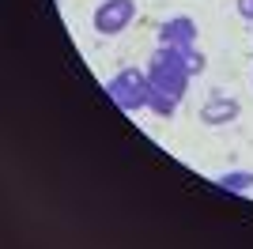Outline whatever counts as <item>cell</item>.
<instances>
[{
	"instance_id": "1",
	"label": "cell",
	"mask_w": 253,
	"mask_h": 249,
	"mask_svg": "<svg viewBox=\"0 0 253 249\" xmlns=\"http://www.w3.org/2000/svg\"><path fill=\"white\" fill-rule=\"evenodd\" d=\"M148 80H151V91H167V94H174V98H185L193 76L185 72L181 49H174V45H159L155 57H151V64H148Z\"/></svg>"
},
{
	"instance_id": "2",
	"label": "cell",
	"mask_w": 253,
	"mask_h": 249,
	"mask_svg": "<svg viewBox=\"0 0 253 249\" xmlns=\"http://www.w3.org/2000/svg\"><path fill=\"white\" fill-rule=\"evenodd\" d=\"M106 94L117 110L125 114H140L148 110V98H151V80H148V68H121L114 80L106 83Z\"/></svg>"
},
{
	"instance_id": "3",
	"label": "cell",
	"mask_w": 253,
	"mask_h": 249,
	"mask_svg": "<svg viewBox=\"0 0 253 249\" xmlns=\"http://www.w3.org/2000/svg\"><path fill=\"white\" fill-rule=\"evenodd\" d=\"M132 15H136V4L132 0H102L95 8V31L98 34H121L132 23Z\"/></svg>"
},
{
	"instance_id": "4",
	"label": "cell",
	"mask_w": 253,
	"mask_h": 249,
	"mask_svg": "<svg viewBox=\"0 0 253 249\" xmlns=\"http://www.w3.org/2000/svg\"><path fill=\"white\" fill-rule=\"evenodd\" d=\"M159 45H174V49H185V45H197V23L189 15H174L159 27Z\"/></svg>"
},
{
	"instance_id": "5",
	"label": "cell",
	"mask_w": 253,
	"mask_h": 249,
	"mask_svg": "<svg viewBox=\"0 0 253 249\" xmlns=\"http://www.w3.org/2000/svg\"><path fill=\"white\" fill-rule=\"evenodd\" d=\"M238 114H242L238 98H227V94H211L208 102L201 106V121L204 124H231V121H238Z\"/></svg>"
},
{
	"instance_id": "6",
	"label": "cell",
	"mask_w": 253,
	"mask_h": 249,
	"mask_svg": "<svg viewBox=\"0 0 253 249\" xmlns=\"http://www.w3.org/2000/svg\"><path fill=\"white\" fill-rule=\"evenodd\" d=\"M219 189H227V193H250L253 170H227V174H219Z\"/></svg>"
},
{
	"instance_id": "7",
	"label": "cell",
	"mask_w": 253,
	"mask_h": 249,
	"mask_svg": "<svg viewBox=\"0 0 253 249\" xmlns=\"http://www.w3.org/2000/svg\"><path fill=\"white\" fill-rule=\"evenodd\" d=\"M178 102H181V98H174V94H167V91H151L148 110H151L155 117H163V121H167V117L178 114Z\"/></svg>"
},
{
	"instance_id": "8",
	"label": "cell",
	"mask_w": 253,
	"mask_h": 249,
	"mask_svg": "<svg viewBox=\"0 0 253 249\" xmlns=\"http://www.w3.org/2000/svg\"><path fill=\"white\" fill-rule=\"evenodd\" d=\"M181 61H185V72L189 76H201L204 68H208V57H204L197 45H185V49H181Z\"/></svg>"
},
{
	"instance_id": "9",
	"label": "cell",
	"mask_w": 253,
	"mask_h": 249,
	"mask_svg": "<svg viewBox=\"0 0 253 249\" xmlns=\"http://www.w3.org/2000/svg\"><path fill=\"white\" fill-rule=\"evenodd\" d=\"M234 8H238V15H242V19L253 23V0H234Z\"/></svg>"
}]
</instances>
